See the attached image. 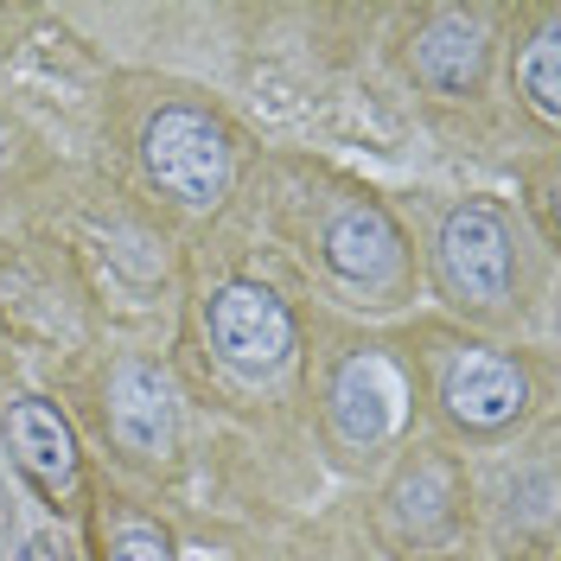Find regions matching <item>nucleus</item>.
I'll return each mask as SVG.
<instances>
[{
  "label": "nucleus",
  "mask_w": 561,
  "mask_h": 561,
  "mask_svg": "<svg viewBox=\"0 0 561 561\" xmlns=\"http://www.w3.org/2000/svg\"><path fill=\"white\" fill-rule=\"evenodd\" d=\"M147 167L185 205H217L230 185V140L198 108H167L147 128Z\"/></svg>",
  "instance_id": "1"
},
{
  "label": "nucleus",
  "mask_w": 561,
  "mask_h": 561,
  "mask_svg": "<svg viewBox=\"0 0 561 561\" xmlns=\"http://www.w3.org/2000/svg\"><path fill=\"white\" fill-rule=\"evenodd\" d=\"M210 339L237 370H275L294 345V325H287V307L268 287L237 280V287L210 294Z\"/></svg>",
  "instance_id": "2"
},
{
  "label": "nucleus",
  "mask_w": 561,
  "mask_h": 561,
  "mask_svg": "<svg viewBox=\"0 0 561 561\" xmlns=\"http://www.w3.org/2000/svg\"><path fill=\"white\" fill-rule=\"evenodd\" d=\"M440 268L479 307H497L511 294V237H504L497 210L466 205L447 217V230H440Z\"/></svg>",
  "instance_id": "3"
},
{
  "label": "nucleus",
  "mask_w": 561,
  "mask_h": 561,
  "mask_svg": "<svg viewBox=\"0 0 561 561\" xmlns=\"http://www.w3.org/2000/svg\"><path fill=\"white\" fill-rule=\"evenodd\" d=\"M108 421L128 454H167L173 447V383L147 364H122L108 383Z\"/></svg>",
  "instance_id": "4"
},
{
  "label": "nucleus",
  "mask_w": 561,
  "mask_h": 561,
  "mask_svg": "<svg viewBox=\"0 0 561 561\" xmlns=\"http://www.w3.org/2000/svg\"><path fill=\"white\" fill-rule=\"evenodd\" d=\"M325 262H332L345 280L377 287V280L396 275V262H402V237H396V224H389L377 205H351V210H339L332 230H325Z\"/></svg>",
  "instance_id": "5"
},
{
  "label": "nucleus",
  "mask_w": 561,
  "mask_h": 561,
  "mask_svg": "<svg viewBox=\"0 0 561 561\" xmlns=\"http://www.w3.org/2000/svg\"><path fill=\"white\" fill-rule=\"evenodd\" d=\"M447 409L472 427H497L524 409V377L511 357L497 351H466L454 370H447Z\"/></svg>",
  "instance_id": "6"
},
{
  "label": "nucleus",
  "mask_w": 561,
  "mask_h": 561,
  "mask_svg": "<svg viewBox=\"0 0 561 561\" xmlns=\"http://www.w3.org/2000/svg\"><path fill=\"white\" fill-rule=\"evenodd\" d=\"M332 415H339V434L345 440H383L396 415H402V383L383 357H351L339 370V389H332Z\"/></svg>",
  "instance_id": "7"
},
{
  "label": "nucleus",
  "mask_w": 561,
  "mask_h": 561,
  "mask_svg": "<svg viewBox=\"0 0 561 561\" xmlns=\"http://www.w3.org/2000/svg\"><path fill=\"white\" fill-rule=\"evenodd\" d=\"M7 434H13V454L20 466L33 472L45 491H65L77 479V447H70V427L58 421L51 402H13V415H7Z\"/></svg>",
  "instance_id": "8"
},
{
  "label": "nucleus",
  "mask_w": 561,
  "mask_h": 561,
  "mask_svg": "<svg viewBox=\"0 0 561 561\" xmlns=\"http://www.w3.org/2000/svg\"><path fill=\"white\" fill-rule=\"evenodd\" d=\"M415 70H421V83H434L440 96L472 90L479 70H485V33H479L472 20H459V13L434 20V26L421 33V45H415Z\"/></svg>",
  "instance_id": "9"
},
{
  "label": "nucleus",
  "mask_w": 561,
  "mask_h": 561,
  "mask_svg": "<svg viewBox=\"0 0 561 561\" xmlns=\"http://www.w3.org/2000/svg\"><path fill=\"white\" fill-rule=\"evenodd\" d=\"M524 90H529V103L542 108V115H561V33L556 26H542L536 33V45L524 51Z\"/></svg>",
  "instance_id": "10"
},
{
  "label": "nucleus",
  "mask_w": 561,
  "mask_h": 561,
  "mask_svg": "<svg viewBox=\"0 0 561 561\" xmlns=\"http://www.w3.org/2000/svg\"><path fill=\"white\" fill-rule=\"evenodd\" d=\"M115 561H173V549H167L153 529H122V542H115Z\"/></svg>",
  "instance_id": "11"
},
{
  "label": "nucleus",
  "mask_w": 561,
  "mask_h": 561,
  "mask_svg": "<svg viewBox=\"0 0 561 561\" xmlns=\"http://www.w3.org/2000/svg\"><path fill=\"white\" fill-rule=\"evenodd\" d=\"M45 556H51L45 542H26V556H20V561H45Z\"/></svg>",
  "instance_id": "12"
}]
</instances>
